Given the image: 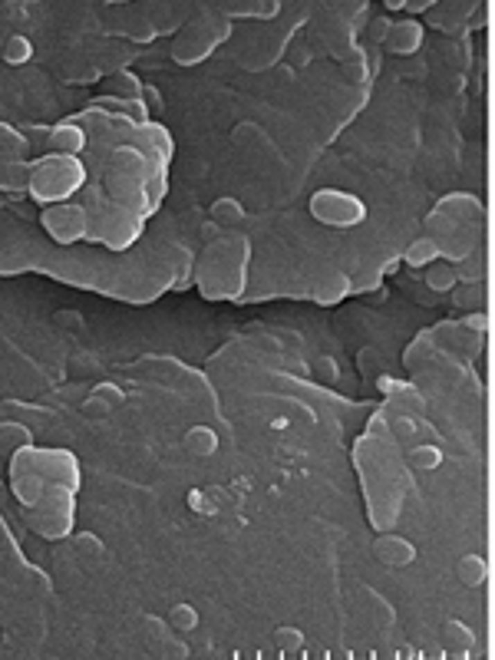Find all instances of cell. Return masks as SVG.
<instances>
[{"instance_id": "cell-10", "label": "cell", "mask_w": 495, "mask_h": 660, "mask_svg": "<svg viewBox=\"0 0 495 660\" xmlns=\"http://www.w3.org/2000/svg\"><path fill=\"white\" fill-rule=\"evenodd\" d=\"M30 56H33V43L27 40V37H10L7 40V46H3V63H10V67H24Z\"/></svg>"}, {"instance_id": "cell-6", "label": "cell", "mask_w": 495, "mask_h": 660, "mask_svg": "<svg viewBox=\"0 0 495 660\" xmlns=\"http://www.w3.org/2000/svg\"><path fill=\"white\" fill-rule=\"evenodd\" d=\"M485 578H489V564H485V558H479V555H466V558L459 562V581H462L466 588H479Z\"/></svg>"}, {"instance_id": "cell-23", "label": "cell", "mask_w": 495, "mask_h": 660, "mask_svg": "<svg viewBox=\"0 0 495 660\" xmlns=\"http://www.w3.org/2000/svg\"><path fill=\"white\" fill-rule=\"evenodd\" d=\"M96 397L106 399V403H123V393H119V390H112V386H99Z\"/></svg>"}, {"instance_id": "cell-3", "label": "cell", "mask_w": 495, "mask_h": 660, "mask_svg": "<svg viewBox=\"0 0 495 660\" xmlns=\"http://www.w3.org/2000/svg\"><path fill=\"white\" fill-rule=\"evenodd\" d=\"M82 221H86L82 208H56V211L43 215V225H46V232L53 234L56 241H73L82 232Z\"/></svg>"}, {"instance_id": "cell-1", "label": "cell", "mask_w": 495, "mask_h": 660, "mask_svg": "<svg viewBox=\"0 0 495 660\" xmlns=\"http://www.w3.org/2000/svg\"><path fill=\"white\" fill-rule=\"evenodd\" d=\"M311 211L320 221H327L330 228H354L357 221L367 218V205L357 195L337 192V189H324L311 198Z\"/></svg>"}, {"instance_id": "cell-5", "label": "cell", "mask_w": 495, "mask_h": 660, "mask_svg": "<svg viewBox=\"0 0 495 660\" xmlns=\"http://www.w3.org/2000/svg\"><path fill=\"white\" fill-rule=\"evenodd\" d=\"M106 93H112V96H119V99H136L139 93H142V82H139L129 69H119V73H112L110 80H106Z\"/></svg>"}, {"instance_id": "cell-20", "label": "cell", "mask_w": 495, "mask_h": 660, "mask_svg": "<svg viewBox=\"0 0 495 660\" xmlns=\"http://www.w3.org/2000/svg\"><path fill=\"white\" fill-rule=\"evenodd\" d=\"M317 373H320L327 383H333V380H337V363H333L330 357H320L317 360Z\"/></svg>"}, {"instance_id": "cell-22", "label": "cell", "mask_w": 495, "mask_h": 660, "mask_svg": "<svg viewBox=\"0 0 495 660\" xmlns=\"http://www.w3.org/2000/svg\"><path fill=\"white\" fill-rule=\"evenodd\" d=\"M390 27H393V24H390V20H386V17H376V20H373V40H380V43H383L386 40V33H390Z\"/></svg>"}, {"instance_id": "cell-9", "label": "cell", "mask_w": 495, "mask_h": 660, "mask_svg": "<svg viewBox=\"0 0 495 660\" xmlns=\"http://www.w3.org/2000/svg\"><path fill=\"white\" fill-rule=\"evenodd\" d=\"M245 218V208L238 205V198H218L211 205V221L215 225H238Z\"/></svg>"}, {"instance_id": "cell-18", "label": "cell", "mask_w": 495, "mask_h": 660, "mask_svg": "<svg viewBox=\"0 0 495 660\" xmlns=\"http://www.w3.org/2000/svg\"><path fill=\"white\" fill-rule=\"evenodd\" d=\"M0 185H3V189H20V185H27V168H24V165L3 168V172H0Z\"/></svg>"}, {"instance_id": "cell-2", "label": "cell", "mask_w": 495, "mask_h": 660, "mask_svg": "<svg viewBox=\"0 0 495 660\" xmlns=\"http://www.w3.org/2000/svg\"><path fill=\"white\" fill-rule=\"evenodd\" d=\"M386 50L397 56H410L416 53L419 46H423V27L416 24V20H399V24H393L390 27V33H386Z\"/></svg>"}, {"instance_id": "cell-24", "label": "cell", "mask_w": 495, "mask_h": 660, "mask_svg": "<svg viewBox=\"0 0 495 660\" xmlns=\"http://www.w3.org/2000/svg\"><path fill=\"white\" fill-rule=\"evenodd\" d=\"M403 7H406V10H416V14H419V10H429L433 3H429V0H426V3H403Z\"/></svg>"}, {"instance_id": "cell-4", "label": "cell", "mask_w": 495, "mask_h": 660, "mask_svg": "<svg viewBox=\"0 0 495 660\" xmlns=\"http://www.w3.org/2000/svg\"><path fill=\"white\" fill-rule=\"evenodd\" d=\"M373 551H376V558L386 562L390 568H403V564H410L412 558H416V548H412L406 538H380V541L373 545Z\"/></svg>"}, {"instance_id": "cell-12", "label": "cell", "mask_w": 495, "mask_h": 660, "mask_svg": "<svg viewBox=\"0 0 495 660\" xmlns=\"http://www.w3.org/2000/svg\"><path fill=\"white\" fill-rule=\"evenodd\" d=\"M168 624L175 631H192V627H198V611L192 605H175L172 614H168Z\"/></svg>"}, {"instance_id": "cell-21", "label": "cell", "mask_w": 495, "mask_h": 660, "mask_svg": "<svg viewBox=\"0 0 495 660\" xmlns=\"http://www.w3.org/2000/svg\"><path fill=\"white\" fill-rule=\"evenodd\" d=\"M139 96L146 99V112H149V110H162V96H159V89L142 86V93H139Z\"/></svg>"}, {"instance_id": "cell-14", "label": "cell", "mask_w": 495, "mask_h": 660, "mask_svg": "<svg viewBox=\"0 0 495 660\" xmlns=\"http://www.w3.org/2000/svg\"><path fill=\"white\" fill-rule=\"evenodd\" d=\"M455 281H459V275H455L453 268H433V271H429V277H426V284H429L433 290H440V294L453 290Z\"/></svg>"}, {"instance_id": "cell-17", "label": "cell", "mask_w": 495, "mask_h": 660, "mask_svg": "<svg viewBox=\"0 0 495 660\" xmlns=\"http://www.w3.org/2000/svg\"><path fill=\"white\" fill-rule=\"evenodd\" d=\"M412 462H416L419 469H436L442 462V453L436 449V446H423V449L412 453Z\"/></svg>"}, {"instance_id": "cell-16", "label": "cell", "mask_w": 495, "mask_h": 660, "mask_svg": "<svg viewBox=\"0 0 495 660\" xmlns=\"http://www.w3.org/2000/svg\"><path fill=\"white\" fill-rule=\"evenodd\" d=\"M275 644L284 647V650H297V647H304V634L297 631V627H277Z\"/></svg>"}, {"instance_id": "cell-11", "label": "cell", "mask_w": 495, "mask_h": 660, "mask_svg": "<svg viewBox=\"0 0 495 660\" xmlns=\"http://www.w3.org/2000/svg\"><path fill=\"white\" fill-rule=\"evenodd\" d=\"M50 139H53L56 149H63V152H76V149H82V142H86L80 125H56Z\"/></svg>"}, {"instance_id": "cell-8", "label": "cell", "mask_w": 495, "mask_h": 660, "mask_svg": "<svg viewBox=\"0 0 495 660\" xmlns=\"http://www.w3.org/2000/svg\"><path fill=\"white\" fill-rule=\"evenodd\" d=\"M440 258V245L433 241V238H419V241H412L410 251H406V261L412 264V268H423V264H433Z\"/></svg>"}, {"instance_id": "cell-7", "label": "cell", "mask_w": 495, "mask_h": 660, "mask_svg": "<svg viewBox=\"0 0 495 660\" xmlns=\"http://www.w3.org/2000/svg\"><path fill=\"white\" fill-rule=\"evenodd\" d=\"M185 446H189L195 455H211L218 449V436H215V429H208V426H192L185 433Z\"/></svg>"}, {"instance_id": "cell-19", "label": "cell", "mask_w": 495, "mask_h": 660, "mask_svg": "<svg viewBox=\"0 0 495 660\" xmlns=\"http://www.w3.org/2000/svg\"><path fill=\"white\" fill-rule=\"evenodd\" d=\"M76 548H80L82 555H99L103 545H99V538L93 535V532H80V535H76Z\"/></svg>"}, {"instance_id": "cell-15", "label": "cell", "mask_w": 495, "mask_h": 660, "mask_svg": "<svg viewBox=\"0 0 495 660\" xmlns=\"http://www.w3.org/2000/svg\"><path fill=\"white\" fill-rule=\"evenodd\" d=\"M24 446V442H30V433L20 423H3L0 426V449H7V446Z\"/></svg>"}, {"instance_id": "cell-13", "label": "cell", "mask_w": 495, "mask_h": 660, "mask_svg": "<svg viewBox=\"0 0 495 660\" xmlns=\"http://www.w3.org/2000/svg\"><path fill=\"white\" fill-rule=\"evenodd\" d=\"M442 637H446V644L449 647L459 644V650H466V647L472 644V631H469L466 624H459V620H449V624L442 627Z\"/></svg>"}]
</instances>
